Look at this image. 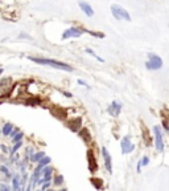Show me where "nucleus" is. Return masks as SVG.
<instances>
[{"label": "nucleus", "mask_w": 169, "mask_h": 191, "mask_svg": "<svg viewBox=\"0 0 169 191\" xmlns=\"http://www.w3.org/2000/svg\"><path fill=\"white\" fill-rule=\"evenodd\" d=\"M78 4H79V8H81L82 11L87 15V16H93V15H94V9H93V7L89 3H86V2H79Z\"/></svg>", "instance_id": "f8f14e48"}, {"label": "nucleus", "mask_w": 169, "mask_h": 191, "mask_svg": "<svg viewBox=\"0 0 169 191\" xmlns=\"http://www.w3.org/2000/svg\"><path fill=\"white\" fill-rule=\"evenodd\" d=\"M17 133H19V129H13V130H12V133H11V138H13V137L16 135Z\"/></svg>", "instance_id": "bb28decb"}, {"label": "nucleus", "mask_w": 169, "mask_h": 191, "mask_svg": "<svg viewBox=\"0 0 169 191\" xmlns=\"http://www.w3.org/2000/svg\"><path fill=\"white\" fill-rule=\"evenodd\" d=\"M78 84L79 85H82V86H86V88H89V85L86 84V82H84L83 80H78Z\"/></svg>", "instance_id": "a878e982"}, {"label": "nucleus", "mask_w": 169, "mask_h": 191, "mask_svg": "<svg viewBox=\"0 0 169 191\" xmlns=\"http://www.w3.org/2000/svg\"><path fill=\"white\" fill-rule=\"evenodd\" d=\"M120 146H122V153L123 154H128V153H131V151H133V149H135V145L131 142V139H130V137H128V135H126L122 139Z\"/></svg>", "instance_id": "0eeeda50"}, {"label": "nucleus", "mask_w": 169, "mask_h": 191, "mask_svg": "<svg viewBox=\"0 0 169 191\" xmlns=\"http://www.w3.org/2000/svg\"><path fill=\"white\" fill-rule=\"evenodd\" d=\"M49 186H50V184H49V182H45V184L42 186V190H46V189L49 187Z\"/></svg>", "instance_id": "7c9ffc66"}, {"label": "nucleus", "mask_w": 169, "mask_h": 191, "mask_svg": "<svg viewBox=\"0 0 169 191\" xmlns=\"http://www.w3.org/2000/svg\"><path fill=\"white\" fill-rule=\"evenodd\" d=\"M44 157H45V153H44V151H38V153H36V154H32L29 159H31L32 162H40Z\"/></svg>", "instance_id": "2eb2a0df"}, {"label": "nucleus", "mask_w": 169, "mask_h": 191, "mask_svg": "<svg viewBox=\"0 0 169 191\" xmlns=\"http://www.w3.org/2000/svg\"><path fill=\"white\" fill-rule=\"evenodd\" d=\"M153 133H155V145H156L157 151H162L164 150V141H162V134H161L160 127L158 126L153 127Z\"/></svg>", "instance_id": "423d86ee"}, {"label": "nucleus", "mask_w": 169, "mask_h": 191, "mask_svg": "<svg viewBox=\"0 0 169 191\" xmlns=\"http://www.w3.org/2000/svg\"><path fill=\"white\" fill-rule=\"evenodd\" d=\"M11 84H12V80L9 77L0 80V97H8V94L12 92Z\"/></svg>", "instance_id": "20e7f679"}, {"label": "nucleus", "mask_w": 169, "mask_h": 191, "mask_svg": "<svg viewBox=\"0 0 169 191\" xmlns=\"http://www.w3.org/2000/svg\"><path fill=\"white\" fill-rule=\"evenodd\" d=\"M21 145H23V142H21V141H20V142H16V143H15V146H13L12 150H11V157H12L15 153H16V151H17L20 148H21Z\"/></svg>", "instance_id": "4be33fe9"}, {"label": "nucleus", "mask_w": 169, "mask_h": 191, "mask_svg": "<svg viewBox=\"0 0 169 191\" xmlns=\"http://www.w3.org/2000/svg\"><path fill=\"white\" fill-rule=\"evenodd\" d=\"M0 149H2V151H3V153H7V148H6V146H4V145H0Z\"/></svg>", "instance_id": "cd10ccee"}, {"label": "nucleus", "mask_w": 169, "mask_h": 191, "mask_svg": "<svg viewBox=\"0 0 169 191\" xmlns=\"http://www.w3.org/2000/svg\"><path fill=\"white\" fill-rule=\"evenodd\" d=\"M111 13L116 20H126V21H131V16L128 11H126L123 7L118 6V4H112L111 6Z\"/></svg>", "instance_id": "f03ea898"}, {"label": "nucleus", "mask_w": 169, "mask_h": 191, "mask_svg": "<svg viewBox=\"0 0 169 191\" xmlns=\"http://www.w3.org/2000/svg\"><path fill=\"white\" fill-rule=\"evenodd\" d=\"M102 155L104 159V166H106V170L108 173H112V161H111V155L108 153V150L106 148H102Z\"/></svg>", "instance_id": "1a4fd4ad"}, {"label": "nucleus", "mask_w": 169, "mask_h": 191, "mask_svg": "<svg viewBox=\"0 0 169 191\" xmlns=\"http://www.w3.org/2000/svg\"><path fill=\"white\" fill-rule=\"evenodd\" d=\"M20 182H21V180H20V178H19V175H15V177H13V179H12V184H13V190H20V189H21V187H20V186H19V183Z\"/></svg>", "instance_id": "f3484780"}, {"label": "nucleus", "mask_w": 169, "mask_h": 191, "mask_svg": "<svg viewBox=\"0 0 169 191\" xmlns=\"http://www.w3.org/2000/svg\"><path fill=\"white\" fill-rule=\"evenodd\" d=\"M49 163H50V158H49V157H44V158L38 162V165L41 166V167H45V166L49 165Z\"/></svg>", "instance_id": "aec40b11"}, {"label": "nucleus", "mask_w": 169, "mask_h": 191, "mask_svg": "<svg viewBox=\"0 0 169 191\" xmlns=\"http://www.w3.org/2000/svg\"><path fill=\"white\" fill-rule=\"evenodd\" d=\"M84 32H86V29H82L78 27H72L62 33V39L66 40V39H70V37H81Z\"/></svg>", "instance_id": "39448f33"}, {"label": "nucleus", "mask_w": 169, "mask_h": 191, "mask_svg": "<svg viewBox=\"0 0 169 191\" xmlns=\"http://www.w3.org/2000/svg\"><path fill=\"white\" fill-rule=\"evenodd\" d=\"M31 61L36 62V64H41V65H49V66H53L56 69L59 70H65V72H73V68L70 65H67L65 62H61V61H57V60H52V58H41V57H28Z\"/></svg>", "instance_id": "f257e3e1"}, {"label": "nucleus", "mask_w": 169, "mask_h": 191, "mask_svg": "<svg viewBox=\"0 0 169 191\" xmlns=\"http://www.w3.org/2000/svg\"><path fill=\"white\" fill-rule=\"evenodd\" d=\"M0 190H9V187L6 184H0Z\"/></svg>", "instance_id": "c85d7f7f"}, {"label": "nucleus", "mask_w": 169, "mask_h": 191, "mask_svg": "<svg viewBox=\"0 0 169 191\" xmlns=\"http://www.w3.org/2000/svg\"><path fill=\"white\" fill-rule=\"evenodd\" d=\"M23 137H24L23 131H21V133H20V131H19V133H17V134H16V135H15L13 138H12V142H13V143H16V142H20V141L23 139Z\"/></svg>", "instance_id": "5701e85b"}, {"label": "nucleus", "mask_w": 169, "mask_h": 191, "mask_svg": "<svg viewBox=\"0 0 169 191\" xmlns=\"http://www.w3.org/2000/svg\"><path fill=\"white\" fill-rule=\"evenodd\" d=\"M120 110H122V104H119V102H116V101H114L107 109V111L112 117H118L119 114H120Z\"/></svg>", "instance_id": "9b49d317"}, {"label": "nucleus", "mask_w": 169, "mask_h": 191, "mask_svg": "<svg viewBox=\"0 0 169 191\" xmlns=\"http://www.w3.org/2000/svg\"><path fill=\"white\" fill-rule=\"evenodd\" d=\"M78 134L84 142H90L91 141V135H90V131H89L87 127H82V129L78 131Z\"/></svg>", "instance_id": "4468645a"}, {"label": "nucleus", "mask_w": 169, "mask_h": 191, "mask_svg": "<svg viewBox=\"0 0 169 191\" xmlns=\"http://www.w3.org/2000/svg\"><path fill=\"white\" fill-rule=\"evenodd\" d=\"M0 179L4 180V182H8L11 179V173L6 166H0Z\"/></svg>", "instance_id": "ddd939ff"}, {"label": "nucleus", "mask_w": 169, "mask_h": 191, "mask_svg": "<svg viewBox=\"0 0 169 191\" xmlns=\"http://www.w3.org/2000/svg\"><path fill=\"white\" fill-rule=\"evenodd\" d=\"M141 166H147L148 163H150V158H148V157H144V158H141Z\"/></svg>", "instance_id": "393cba45"}, {"label": "nucleus", "mask_w": 169, "mask_h": 191, "mask_svg": "<svg viewBox=\"0 0 169 191\" xmlns=\"http://www.w3.org/2000/svg\"><path fill=\"white\" fill-rule=\"evenodd\" d=\"M91 183H93V186L95 189H98V190H101L102 187H103V184H102V180L101 179H97V178H91Z\"/></svg>", "instance_id": "a211bd4d"}, {"label": "nucleus", "mask_w": 169, "mask_h": 191, "mask_svg": "<svg viewBox=\"0 0 169 191\" xmlns=\"http://www.w3.org/2000/svg\"><path fill=\"white\" fill-rule=\"evenodd\" d=\"M145 66L151 70H157L162 66V60L157 55H153V53H148V61L145 64Z\"/></svg>", "instance_id": "7ed1b4c3"}, {"label": "nucleus", "mask_w": 169, "mask_h": 191, "mask_svg": "<svg viewBox=\"0 0 169 191\" xmlns=\"http://www.w3.org/2000/svg\"><path fill=\"white\" fill-rule=\"evenodd\" d=\"M63 96H66L67 98H70V97H72V93H69V92H63Z\"/></svg>", "instance_id": "c756f323"}, {"label": "nucleus", "mask_w": 169, "mask_h": 191, "mask_svg": "<svg viewBox=\"0 0 169 191\" xmlns=\"http://www.w3.org/2000/svg\"><path fill=\"white\" fill-rule=\"evenodd\" d=\"M84 51H86V52L89 53V55H91L93 57H95V58H97V60H98V61H101V62H103V61H104V60H103V58H102V57H99V56H98V55H97V53H95V52H94L93 49H90V48H86V49H84Z\"/></svg>", "instance_id": "6ab92c4d"}, {"label": "nucleus", "mask_w": 169, "mask_h": 191, "mask_svg": "<svg viewBox=\"0 0 169 191\" xmlns=\"http://www.w3.org/2000/svg\"><path fill=\"white\" fill-rule=\"evenodd\" d=\"M12 130H13V126H12V124H6V125L3 126L2 133H3V135H11Z\"/></svg>", "instance_id": "dca6fc26"}, {"label": "nucleus", "mask_w": 169, "mask_h": 191, "mask_svg": "<svg viewBox=\"0 0 169 191\" xmlns=\"http://www.w3.org/2000/svg\"><path fill=\"white\" fill-rule=\"evenodd\" d=\"M2 73H3V69H2V68H0V75H2Z\"/></svg>", "instance_id": "2f4dec72"}, {"label": "nucleus", "mask_w": 169, "mask_h": 191, "mask_svg": "<svg viewBox=\"0 0 169 191\" xmlns=\"http://www.w3.org/2000/svg\"><path fill=\"white\" fill-rule=\"evenodd\" d=\"M87 167H89V170H90L91 173H94V171L98 170V163H97L95 157H94L93 150L87 151Z\"/></svg>", "instance_id": "6e6552de"}, {"label": "nucleus", "mask_w": 169, "mask_h": 191, "mask_svg": "<svg viewBox=\"0 0 169 191\" xmlns=\"http://www.w3.org/2000/svg\"><path fill=\"white\" fill-rule=\"evenodd\" d=\"M63 183V177L62 175H56V177H54V184L56 186H59V184H62Z\"/></svg>", "instance_id": "412c9836"}, {"label": "nucleus", "mask_w": 169, "mask_h": 191, "mask_svg": "<svg viewBox=\"0 0 169 191\" xmlns=\"http://www.w3.org/2000/svg\"><path fill=\"white\" fill-rule=\"evenodd\" d=\"M67 126H69V129H70L72 131H74V133H78V131L82 129V118H81V117H77V118L72 120L67 124Z\"/></svg>", "instance_id": "9d476101"}, {"label": "nucleus", "mask_w": 169, "mask_h": 191, "mask_svg": "<svg viewBox=\"0 0 169 191\" xmlns=\"http://www.w3.org/2000/svg\"><path fill=\"white\" fill-rule=\"evenodd\" d=\"M87 33H90L91 36H95V37H99V39H102V37H104V35L103 33H97V32H93V31H86Z\"/></svg>", "instance_id": "b1692460"}]
</instances>
